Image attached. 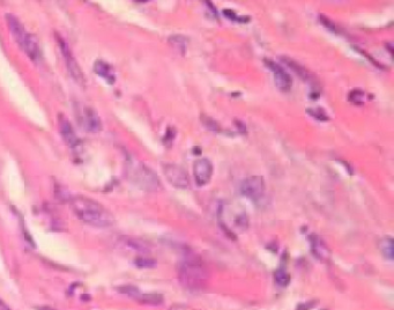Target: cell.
I'll return each mask as SVG.
<instances>
[{
  "label": "cell",
  "mask_w": 394,
  "mask_h": 310,
  "mask_svg": "<svg viewBox=\"0 0 394 310\" xmlns=\"http://www.w3.org/2000/svg\"><path fill=\"white\" fill-rule=\"evenodd\" d=\"M70 206L75 216L93 227L106 228L114 224V216L104 206L94 199L83 196L70 198Z\"/></svg>",
  "instance_id": "cell-1"
},
{
  "label": "cell",
  "mask_w": 394,
  "mask_h": 310,
  "mask_svg": "<svg viewBox=\"0 0 394 310\" xmlns=\"http://www.w3.org/2000/svg\"><path fill=\"white\" fill-rule=\"evenodd\" d=\"M181 284L189 291H201L208 280V271L197 257H189L179 264Z\"/></svg>",
  "instance_id": "cell-2"
},
{
  "label": "cell",
  "mask_w": 394,
  "mask_h": 310,
  "mask_svg": "<svg viewBox=\"0 0 394 310\" xmlns=\"http://www.w3.org/2000/svg\"><path fill=\"white\" fill-rule=\"evenodd\" d=\"M127 175L131 182L145 191H155L160 185L156 174L142 164H131Z\"/></svg>",
  "instance_id": "cell-3"
},
{
  "label": "cell",
  "mask_w": 394,
  "mask_h": 310,
  "mask_svg": "<svg viewBox=\"0 0 394 310\" xmlns=\"http://www.w3.org/2000/svg\"><path fill=\"white\" fill-rule=\"evenodd\" d=\"M55 37H57L59 47H61V50H62L64 59H65V64L67 66V70H69L71 77L74 79V81L77 82L78 85L85 86L86 85L85 74H83L80 65L78 64L77 59L74 58L73 54H72V51L70 49L69 44H67V42L65 41V39L59 36V35H57Z\"/></svg>",
  "instance_id": "cell-4"
},
{
  "label": "cell",
  "mask_w": 394,
  "mask_h": 310,
  "mask_svg": "<svg viewBox=\"0 0 394 310\" xmlns=\"http://www.w3.org/2000/svg\"><path fill=\"white\" fill-rule=\"evenodd\" d=\"M163 174L170 184H173L177 189H188L190 185V178L188 173L181 166L175 164L162 165Z\"/></svg>",
  "instance_id": "cell-5"
},
{
  "label": "cell",
  "mask_w": 394,
  "mask_h": 310,
  "mask_svg": "<svg viewBox=\"0 0 394 310\" xmlns=\"http://www.w3.org/2000/svg\"><path fill=\"white\" fill-rule=\"evenodd\" d=\"M265 182L261 176H250L241 184V193L252 200H259L264 196Z\"/></svg>",
  "instance_id": "cell-6"
},
{
  "label": "cell",
  "mask_w": 394,
  "mask_h": 310,
  "mask_svg": "<svg viewBox=\"0 0 394 310\" xmlns=\"http://www.w3.org/2000/svg\"><path fill=\"white\" fill-rule=\"evenodd\" d=\"M78 118L81 126L88 132H98L102 130V122L95 109L82 106L78 110Z\"/></svg>",
  "instance_id": "cell-7"
},
{
  "label": "cell",
  "mask_w": 394,
  "mask_h": 310,
  "mask_svg": "<svg viewBox=\"0 0 394 310\" xmlns=\"http://www.w3.org/2000/svg\"><path fill=\"white\" fill-rule=\"evenodd\" d=\"M57 124H58V131L61 133L63 140L65 141V144L71 147L72 149H78L81 146V141L79 137L75 133L73 126L70 123L64 115H58L57 118Z\"/></svg>",
  "instance_id": "cell-8"
},
{
  "label": "cell",
  "mask_w": 394,
  "mask_h": 310,
  "mask_svg": "<svg viewBox=\"0 0 394 310\" xmlns=\"http://www.w3.org/2000/svg\"><path fill=\"white\" fill-rule=\"evenodd\" d=\"M118 291L122 294H125V295L132 297L135 301L140 302V303L149 305H160L163 303V300H164L160 294L142 293L141 291H139L137 287H134V286H123V287L118 288Z\"/></svg>",
  "instance_id": "cell-9"
},
{
  "label": "cell",
  "mask_w": 394,
  "mask_h": 310,
  "mask_svg": "<svg viewBox=\"0 0 394 310\" xmlns=\"http://www.w3.org/2000/svg\"><path fill=\"white\" fill-rule=\"evenodd\" d=\"M264 63L270 70V72L273 73L274 81H275L277 88L285 91L289 90L293 85V79L289 75V73L285 71L284 67L278 65L277 63H274L273 61H269V59H264Z\"/></svg>",
  "instance_id": "cell-10"
},
{
  "label": "cell",
  "mask_w": 394,
  "mask_h": 310,
  "mask_svg": "<svg viewBox=\"0 0 394 310\" xmlns=\"http://www.w3.org/2000/svg\"><path fill=\"white\" fill-rule=\"evenodd\" d=\"M213 175V165L208 159H199L193 164V176L198 185H206Z\"/></svg>",
  "instance_id": "cell-11"
},
{
  "label": "cell",
  "mask_w": 394,
  "mask_h": 310,
  "mask_svg": "<svg viewBox=\"0 0 394 310\" xmlns=\"http://www.w3.org/2000/svg\"><path fill=\"white\" fill-rule=\"evenodd\" d=\"M6 21H7V25H9L12 36L14 37V39L17 41L19 45H21L23 41H25L28 31H26L21 21H20V20L13 14L11 13L6 14Z\"/></svg>",
  "instance_id": "cell-12"
},
{
  "label": "cell",
  "mask_w": 394,
  "mask_h": 310,
  "mask_svg": "<svg viewBox=\"0 0 394 310\" xmlns=\"http://www.w3.org/2000/svg\"><path fill=\"white\" fill-rule=\"evenodd\" d=\"M21 47L31 61H38L39 56H41V49H39V42L38 38L36 37V35L28 33L25 41H23L21 44Z\"/></svg>",
  "instance_id": "cell-13"
},
{
  "label": "cell",
  "mask_w": 394,
  "mask_h": 310,
  "mask_svg": "<svg viewBox=\"0 0 394 310\" xmlns=\"http://www.w3.org/2000/svg\"><path fill=\"white\" fill-rule=\"evenodd\" d=\"M94 71L98 77H101L103 80L106 83H109V85H112V83L116 81V75H115L114 69L104 61L98 59V61L95 62Z\"/></svg>",
  "instance_id": "cell-14"
},
{
  "label": "cell",
  "mask_w": 394,
  "mask_h": 310,
  "mask_svg": "<svg viewBox=\"0 0 394 310\" xmlns=\"http://www.w3.org/2000/svg\"><path fill=\"white\" fill-rule=\"evenodd\" d=\"M282 61H284L286 63V65L290 67V69H292L294 72L298 75V77L303 79V80H305V81L311 80V79H310V73L301 64H298L296 61H294V59H289L287 57L282 58Z\"/></svg>",
  "instance_id": "cell-15"
},
{
  "label": "cell",
  "mask_w": 394,
  "mask_h": 310,
  "mask_svg": "<svg viewBox=\"0 0 394 310\" xmlns=\"http://www.w3.org/2000/svg\"><path fill=\"white\" fill-rule=\"evenodd\" d=\"M169 43L178 51L179 54L184 55L186 51V47H188L189 39L185 36H183V35H174V36H171L169 38Z\"/></svg>",
  "instance_id": "cell-16"
},
{
  "label": "cell",
  "mask_w": 394,
  "mask_h": 310,
  "mask_svg": "<svg viewBox=\"0 0 394 310\" xmlns=\"http://www.w3.org/2000/svg\"><path fill=\"white\" fill-rule=\"evenodd\" d=\"M379 249L383 256L388 261H393L394 251H393V240L392 237H385L380 241Z\"/></svg>",
  "instance_id": "cell-17"
},
{
  "label": "cell",
  "mask_w": 394,
  "mask_h": 310,
  "mask_svg": "<svg viewBox=\"0 0 394 310\" xmlns=\"http://www.w3.org/2000/svg\"><path fill=\"white\" fill-rule=\"evenodd\" d=\"M274 279H275L276 284L278 286H282V287H285V286L290 283L289 273L286 272L285 270H277V271H275V273H274Z\"/></svg>",
  "instance_id": "cell-18"
},
{
  "label": "cell",
  "mask_w": 394,
  "mask_h": 310,
  "mask_svg": "<svg viewBox=\"0 0 394 310\" xmlns=\"http://www.w3.org/2000/svg\"><path fill=\"white\" fill-rule=\"evenodd\" d=\"M364 98H365V94H364V91L361 90V89H354V90L350 91V94H349V101L356 106L363 105Z\"/></svg>",
  "instance_id": "cell-19"
},
{
  "label": "cell",
  "mask_w": 394,
  "mask_h": 310,
  "mask_svg": "<svg viewBox=\"0 0 394 310\" xmlns=\"http://www.w3.org/2000/svg\"><path fill=\"white\" fill-rule=\"evenodd\" d=\"M201 122L202 124L205 125V128L208 129L209 131H213V132H220V124L216 121H214L213 118H210L208 116H202L201 117Z\"/></svg>",
  "instance_id": "cell-20"
},
{
  "label": "cell",
  "mask_w": 394,
  "mask_h": 310,
  "mask_svg": "<svg viewBox=\"0 0 394 310\" xmlns=\"http://www.w3.org/2000/svg\"><path fill=\"white\" fill-rule=\"evenodd\" d=\"M312 250L318 257H321L326 252V246L321 243L319 238L312 237Z\"/></svg>",
  "instance_id": "cell-21"
},
{
  "label": "cell",
  "mask_w": 394,
  "mask_h": 310,
  "mask_svg": "<svg viewBox=\"0 0 394 310\" xmlns=\"http://www.w3.org/2000/svg\"><path fill=\"white\" fill-rule=\"evenodd\" d=\"M306 113H308L309 115H311L312 117H314L316 119H318V121H321V122H325V121H328V116L326 115V113L322 109L318 108V109H308L306 110Z\"/></svg>",
  "instance_id": "cell-22"
},
{
  "label": "cell",
  "mask_w": 394,
  "mask_h": 310,
  "mask_svg": "<svg viewBox=\"0 0 394 310\" xmlns=\"http://www.w3.org/2000/svg\"><path fill=\"white\" fill-rule=\"evenodd\" d=\"M319 20H320V22H321V25H322V26H325L326 28H327L328 30H331V31H333V33H335V31H336V27H335V25H334V23L331 21V20H328L327 18L324 17V15H320Z\"/></svg>",
  "instance_id": "cell-23"
},
{
  "label": "cell",
  "mask_w": 394,
  "mask_h": 310,
  "mask_svg": "<svg viewBox=\"0 0 394 310\" xmlns=\"http://www.w3.org/2000/svg\"><path fill=\"white\" fill-rule=\"evenodd\" d=\"M135 264L140 266V268H152V266L155 265V261L147 260V258H138L135 261Z\"/></svg>",
  "instance_id": "cell-24"
},
{
  "label": "cell",
  "mask_w": 394,
  "mask_h": 310,
  "mask_svg": "<svg viewBox=\"0 0 394 310\" xmlns=\"http://www.w3.org/2000/svg\"><path fill=\"white\" fill-rule=\"evenodd\" d=\"M223 14L226 15L227 18H229L230 20H233V21H238V19H240V17H238V15L235 13V12H233L232 10H224Z\"/></svg>",
  "instance_id": "cell-25"
},
{
  "label": "cell",
  "mask_w": 394,
  "mask_h": 310,
  "mask_svg": "<svg viewBox=\"0 0 394 310\" xmlns=\"http://www.w3.org/2000/svg\"><path fill=\"white\" fill-rule=\"evenodd\" d=\"M170 310H194V309H190L188 307H184V305H175V307H173Z\"/></svg>",
  "instance_id": "cell-26"
},
{
  "label": "cell",
  "mask_w": 394,
  "mask_h": 310,
  "mask_svg": "<svg viewBox=\"0 0 394 310\" xmlns=\"http://www.w3.org/2000/svg\"><path fill=\"white\" fill-rule=\"evenodd\" d=\"M0 310H11L9 305H7L2 299H0Z\"/></svg>",
  "instance_id": "cell-27"
},
{
  "label": "cell",
  "mask_w": 394,
  "mask_h": 310,
  "mask_svg": "<svg viewBox=\"0 0 394 310\" xmlns=\"http://www.w3.org/2000/svg\"><path fill=\"white\" fill-rule=\"evenodd\" d=\"M37 310H55V309H52L50 307H39V308H37Z\"/></svg>",
  "instance_id": "cell-28"
}]
</instances>
